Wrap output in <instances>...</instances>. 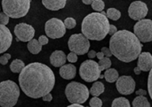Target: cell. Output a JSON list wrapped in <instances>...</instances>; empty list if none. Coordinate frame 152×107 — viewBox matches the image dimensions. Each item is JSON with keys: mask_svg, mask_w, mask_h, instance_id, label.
Returning <instances> with one entry per match:
<instances>
[{"mask_svg": "<svg viewBox=\"0 0 152 107\" xmlns=\"http://www.w3.org/2000/svg\"><path fill=\"white\" fill-rule=\"evenodd\" d=\"M76 25H77V22L75 20V19H73L71 17H69V18L65 19V20H64V26L66 28L72 29L76 27Z\"/></svg>", "mask_w": 152, "mask_h": 107, "instance_id": "obj_28", "label": "cell"}, {"mask_svg": "<svg viewBox=\"0 0 152 107\" xmlns=\"http://www.w3.org/2000/svg\"><path fill=\"white\" fill-rule=\"evenodd\" d=\"M134 70V74H135L136 75H139V74H141V72H142V71H141V69H140L138 67H136Z\"/></svg>", "mask_w": 152, "mask_h": 107, "instance_id": "obj_41", "label": "cell"}, {"mask_svg": "<svg viewBox=\"0 0 152 107\" xmlns=\"http://www.w3.org/2000/svg\"><path fill=\"white\" fill-rule=\"evenodd\" d=\"M19 83L26 96L36 99L51 92L55 84V76L49 67L34 62L25 66L20 73Z\"/></svg>", "mask_w": 152, "mask_h": 107, "instance_id": "obj_1", "label": "cell"}, {"mask_svg": "<svg viewBox=\"0 0 152 107\" xmlns=\"http://www.w3.org/2000/svg\"><path fill=\"white\" fill-rule=\"evenodd\" d=\"M77 74V68L72 64L64 65L60 68V75L65 80H71L75 78Z\"/></svg>", "mask_w": 152, "mask_h": 107, "instance_id": "obj_17", "label": "cell"}, {"mask_svg": "<svg viewBox=\"0 0 152 107\" xmlns=\"http://www.w3.org/2000/svg\"><path fill=\"white\" fill-rule=\"evenodd\" d=\"M118 32V29H117V27L115 26V25H112V24H110V30H109V35H115L116 33Z\"/></svg>", "mask_w": 152, "mask_h": 107, "instance_id": "obj_36", "label": "cell"}, {"mask_svg": "<svg viewBox=\"0 0 152 107\" xmlns=\"http://www.w3.org/2000/svg\"><path fill=\"white\" fill-rule=\"evenodd\" d=\"M119 75H118V72L114 69V68H109L105 71L104 73V78L108 82H117V80L118 79Z\"/></svg>", "mask_w": 152, "mask_h": 107, "instance_id": "obj_20", "label": "cell"}, {"mask_svg": "<svg viewBox=\"0 0 152 107\" xmlns=\"http://www.w3.org/2000/svg\"><path fill=\"white\" fill-rule=\"evenodd\" d=\"M20 97V88L12 81L0 82V106L13 107Z\"/></svg>", "mask_w": 152, "mask_h": 107, "instance_id": "obj_4", "label": "cell"}, {"mask_svg": "<svg viewBox=\"0 0 152 107\" xmlns=\"http://www.w3.org/2000/svg\"><path fill=\"white\" fill-rule=\"evenodd\" d=\"M96 57L98 58V59H99V60H102V59H104V58H105V56L103 55V53H102V51L97 52V53H96Z\"/></svg>", "mask_w": 152, "mask_h": 107, "instance_id": "obj_40", "label": "cell"}, {"mask_svg": "<svg viewBox=\"0 0 152 107\" xmlns=\"http://www.w3.org/2000/svg\"><path fill=\"white\" fill-rule=\"evenodd\" d=\"M136 95H137V96H144V97H146L147 91L144 90H139L136 91Z\"/></svg>", "mask_w": 152, "mask_h": 107, "instance_id": "obj_38", "label": "cell"}, {"mask_svg": "<svg viewBox=\"0 0 152 107\" xmlns=\"http://www.w3.org/2000/svg\"><path fill=\"white\" fill-rule=\"evenodd\" d=\"M8 22H9V17L4 12H0V25L6 26Z\"/></svg>", "mask_w": 152, "mask_h": 107, "instance_id": "obj_30", "label": "cell"}, {"mask_svg": "<svg viewBox=\"0 0 152 107\" xmlns=\"http://www.w3.org/2000/svg\"><path fill=\"white\" fill-rule=\"evenodd\" d=\"M42 98H43V101H45V102H50L53 99V96L51 95V93H49V94H46L45 96H44Z\"/></svg>", "mask_w": 152, "mask_h": 107, "instance_id": "obj_37", "label": "cell"}, {"mask_svg": "<svg viewBox=\"0 0 152 107\" xmlns=\"http://www.w3.org/2000/svg\"><path fill=\"white\" fill-rule=\"evenodd\" d=\"M98 65H99V68L101 71H103V70H107L109 68H110L111 67V60L110 59V58H104L102 59V60H100L98 62Z\"/></svg>", "mask_w": 152, "mask_h": 107, "instance_id": "obj_26", "label": "cell"}, {"mask_svg": "<svg viewBox=\"0 0 152 107\" xmlns=\"http://www.w3.org/2000/svg\"><path fill=\"white\" fill-rule=\"evenodd\" d=\"M103 77H104V75H101V76H100V78H101V79H102Z\"/></svg>", "mask_w": 152, "mask_h": 107, "instance_id": "obj_44", "label": "cell"}, {"mask_svg": "<svg viewBox=\"0 0 152 107\" xmlns=\"http://www.w3.org/2000/svg\"><path fill=\"white\" fill-rule=\"evenodd\" d=\"M134 34L140 42L149 43L152 41V20L143 19L137 21L134 27Z\"/></svg>", "mask_w": 152, "mask_h": 107, "instance_id": "obj_9", "label": "cell"}, {"mask_svg": "<svg viewBox=\"0 0 152 107\" xmlns=\"http://www.w3.org/2000/svg\"><path fill=\"white\" fill-rule=\"evenodd\" d=\"M83 3L86 4H93V0H84Z\"/></svg>", "mask_w": 152, "mask_h": 107, "instance_id": "obj_42", "label": "cell"}, {"mask_svg": "<svg viewBox=\"0 0 152 107\" xmlns=\"http://www.w3.org/2000/svg\"><path fill=\"white\" fill-rule=\"evenodd\" d=\"M133 107H151V104L146 97L137 96L133 101Z\"/></svg>", "mask_w": 152, "mask_h": 107, "instance_id": "obj_22", "label": "cell"}, {"mask_svg": "<svg viewBox=\"0 0 152 107\" xmlns=\"http://www.w3.org/2000/svg\"><path fill=\"white\" fill-rule=\"evenodd\" d=\"M88 88L77 82H69L65 89V95L68 101L72 105H81L86 103L89 98Z\"/></svg>", "mask_w": 152, "mask_h": 107, "instance_id": "obj_5", "label": "cell"}, {"mask_svg": "<svg viewBox=\"0 0 152 107\" xmlns=\"http://www.w3.org/2000/svg\"><path fill=\"white\" fill-rule=\"evenodd\" d=\"M69 49L77 55H84L89 51L90 42L83 34H74L69 38Z\"/></svg>", "mask_w": 152, "mask_h": 107, "instance_id": "obj_8", "label": "cell"}, {"mask_svg": "<svg viewBox=\"0 0 152 107\" xmlns=\"http://www.w3.org/2000/svg\"><path fill=\"white\" fill-rule=\"evenodd\" d=\"M148 90H149V94L152 100V68L150 71V74L148 78Z\"/></svg>", "mask_w": 152, "mask_h": 107, "instance_id": "obj_31", "label": "cell"}, {"mask_svg": "<svg viewBox=\"0 0 152 107\" xmlns=\"http://www.w3.org/2000/svg\"><path fill=\"white\" fill-rule=\"evenodd\" d=\"M149 9L147 4L142 1L133 2L128 8V15L132 20H143L148 14Z\"/></svg>", "mask_w": 152, "mask_h": 107, "instance_id": "obj_11", "label": "cell"}, {"mask_svg": "<svg viewBox=\"0 0 152 107\" xmlns=\"http://www.w3.org/2000/svg\"><path fill=\"white\" fill-rule=\"evenodd\" d=\"M27 47L28 51L32 54H38L42 50V45L37 39H32L31 41H29Z\"/></svg>", "mask_w": 152, "mask_h": 107, "instance_id": "obj_21", "label": "cell"}, {"mask_svg": "<svg viewBox=\"0 0 152 107\" xmlns=\"http://www.w3.org/2000/svg\"><path fill=\"white\" fill-rule=\"evenodd\" d=\"M101 72L98 63L92 59L85 60L79 68L80 77L87 82H97L101 76Z\"/></svg>", "mask_w": 152, "mask_h": 107, "instance_id": "obj_7", "label": "cell"}, {"mask_svg": "<svg viewBox=\"0 0 152 107\" xmlns=\"http://www.w3.org/2000/svg\"><path fill=\"white\" fill-rule=\"evenodd\" d=\"M105 87L103 85L102 82H94V83L93 84V86L91 87L89 92L92 96L94 97H99L100 95H102L104 92Z\"/></svg>", "mask_w": 152, "mask_h": 107, "instance_id": "obj_19", "label": "cell"}, {"mask_svg": "<svg viewBox=\"0 0 152 107\" xmlns=\"http://www.w3.org/2000/svg\"><path fill=\"white\" fill-rule=\"evenodd\" d=\"M24 67H25V64L20 59H14L10 65V69L14 74H20Z\"/></svg>", "mask_w": 152, "mask_h": 107, "instance_id": "obj_23", "label": "cell"}, {"mask_svg": "<svg viewBox=\"0 0 152 107\" xmlns=\"http://www.w3.org/2000/svg\"><path fill=\"white\" fill-rule=\"evenodd\" d=\"M42 4L48 10L58 11L65 7L66 1L65 0H43Z\"/></svg>", "mask_w": 152, "mask_h": 107, "instance_id": "obj_18", "label": "cell"}, {"mask_svg": "<svg viewBox=\"0 0 152 107\" xmlns=\"http://www.w3.org/2000/svg\"><path fill=\"white\" fill-rule=\"evenodd\" d=\"M3 12L9 18L19 19L27 15L30 8L29 0H3Z\"/></svg>", "mask_w": 152, "mask_h": 107, "instance_id": "obj_6", "label": "cell"}, {"mask_svg": "<svg viewBox=\"0 0 152 107\" xmlns=\"http://www.w3.org/2000/svg\"><path fill=\"white\" fill-rule=\"evenodd\" d=\"M137 67L143 72H149L152 68V55L150 52H142L138 57Z\"/></svg>", "mask_w": 152, "mask_h": 107, "instance_id": "obj_15", "label": "cell"}, {"mask_svg": "<svg viewBox=\"0 0 152 107\" xmlns=\"http://www.w3.org/2000/svg\"><path fill=\"white\" fill-rule=\"evenodd\" d=\"M106 17L112 20H118L121 17V12L116 8H109L106 12Z\"/></svg>", "mask_w": 152, "mask_h": 107, "instance_id": "obj_24", "label": "cell"}, {"mask_svg": "<svg viewBox=\"0 0 152 107\" xmlns=\"http://www.w3.org/2000/svg\"><path fill=\"white\" fill-rule=\"evenodd\" d=\"M67 59H68V61L70 62V63H75V62L77 61V55L75 54L74 52H70L69 54H68Z\"/></svg>", "mask_w": 152, "mask_h": 107, "instance_id": "obj_33", "label": "cell"}, {"mask_svg": "<svg viewBox=\"0 0 152 107\" xmlns=\"http://www.w3.org/2000/svg\"><path fill=\"white\" fill-rule=\"evenodd\" d=\"M142 44L136 35L128 30H119L110 40V50L118 59L129 63L142 53Z\"/></svg>", "mask_w": 152, "mask_h": 107, "instance_id": "obj_2", "label": "cell"}, {"mask_svg": "<svg viewBox=\"0 0 152 107\" xmlns=\"http://www.w3.org/2000/svg\"><path fill=\"white\" fill-rule=\"evenodd\" d=\"M67 107H85L84 106H82V105H70V106H69Z\"/></svg>", "mask_w": 152, "mask_h": 107, "instance_id": "obj_43", "label": "cell"}, {"mask_svg": "<svg viewBox=\"0 0 152 107\" xmlns=\"http://www.w3.org/2000/svg\"><path fill=\"white\" fill-rule=\"evenodd\" d=\"M88 57H89V59H94V58H95V57H96V52H95V51H94V50L89 51H88Z\"/></svg>", "mask_w": 152, "mask_h": 107, "instance_id": "obj_39", "label": "cell"}, {"mask_svg": "<svg viewBox=\"0 0 152 107\" xmlns=\"http://www.w3.org/2000/svg\"><path fill=\"white\" fill-rule=\"evenodd\" d=\"M118 91L122 95H131L135 90V82L133 77L128 75L119 76L116 82Z\"/></svg>", "mask_w": 152, "mask_h": 107, "instance_id": "obj_12", "label": "cell"}, {"mask_svg": "<svg viewBox=\"0 0 152 107\" xmlns=\"http://www.w3.org/2000/svg\"><path fill=\"white\" fill-rule=\"evenodd\" d=\"M45 31L47 37L57 39L62 37L66 34V27L62 20L57 18H52L45 22Z\"/></svg>", "mask_w": 152, "mask_h": 107, "instance_id": "obj_10", "label": "cell"}, {"mask_svg": "<svg viewBox=\"0 0 152 107\" xmlns=\"http://www.w3.org/2000/svg\"><path fill=\"white\" fill-rule=\"evenodd\" d=\"M48 37L47 36H45V35H41V36H39V38H38V42H39V43L43 46V45H45V44H47L48 43Z\"/></svg>", "mask_w": 152, "mask_h": 107, "instance_id": "obj_35", "label": "cell"}, {"mask_svg": "<svg viewBox=\"0 0 152 107\" xmlns=\"http://www.w3.org/2000/svg\"><path fill=\"white\" fill-rule=\"evenodd\" d=\"M111 107H131V106H130V102L127 98H118L113 100Z\"/></svg>", "mask_w": 152, "mask_h": 107, "instance_id": "obj_25", "label": "cell"}, {"mask_svg": "<svg viewBox=\"0 0 152 107\" xmlns=\"http://www.w3.org/2000/svg\"><path fill=\"white\" fill-rule=\"evenodd\" d=\"M14 35L21 42H29L35 35V29L27 23H19L14 27Z\"/></svg>", "mask_w": 152, "mask_h": 107, "instance_id": "obj_13", "label": "cell"}, {"mask_svg": "<svg viewBox=\"0 0 152 107\" xmlns=\"http://www.w3.org/2000/svg\"><path fill=\"white\" fill-rule=\"evenodd\" d=\"M110 25L106 16L101 12H92L86 16L82 21V34L88 40L101 41L109 35Z\"/></svg>", "mask_w": 152, "mask_h": 107, "instance_id": "obj_3", "label": "cell"}, {"mask_svg": "<svg viewBox=\"0 0 152 107\" xmlns=\"http://www.w3.org/2000/svg\"><path fill=\"white\" fill-rule=\"evenodd\" d=\"M102 52L103 53V55L106 57V58H110L112 56V53L110 50V48H107V47H102Z\"/></svg>", "mask_w": 152, "mask_h": 107, "instance_id": "obj_34", "label": "cell"}, {"mask_svg": "<svg viewBox=\"0 0 152 107\" xmlns=\"http://www.w3.org/2000/svg\"><path fill=\"white\" fill-rule=\"evenodd\" d=\"M105 7V4L102 0H94L92 4V8L95 12H102Z\"/></svg>", "mask_w": 152, "mask_h": 107, "instance_id": "obj_27", "label": "cell"}, {"mask_svg": "<svg viewBox=\"0 0 152 107\" xmlns=\"http://www.w3.org/2000/svg\"><path fill=\"white\" fill-rule=\"evenodd\" d=\"M67 60L66 54L62 51H55L50 56V62L54 67H61Z\"/></svg>", "mask_w": 152, "mask_h": 107, "instance_id": "obj_16", "label": "cell"}, {"mask_svg": "<svg viewBox=\"0 0 152 107\" xmlns=\"http://www.w3.org/2000/svg\"><path fill=\"white\" fill-rule=\"evenodd\" d=\"M91 107H102V101L99 98H92L89 103Z\"/></svg>", "mask_w": 152, "mask_h": 107, "instance_id": "obj_29", "label": "cell"}, {"mask_svg": "<svg viewBox=\"0 0 152 107\" xmlns=\"http://www.w3.org/2000/svg\"><path fill=\"white\" fill-rule=\"evenodd\" d=\"M12 35L6 26L0 25V53L5 52L11 46Z\"/></svg>", "mask_w": 152, "mask_h": 107, "instance_id": "obj_14", "label": "cell"}, {"mask_svg": "<svg viewBox=\"0 0 152 107\" xmlns=\"http://www.w3.org/2000/svg\"><path fill=\"white\" fill-rule=\"evenodd\" d=\"M11 59V55L9 53H5L0 57V64L1 65H6L8 63V60Z\"/></svg>", "mask_w": 152, "mask_h": 107, "instance_id": "obj_32", "label": "cell"}]
</instances>
